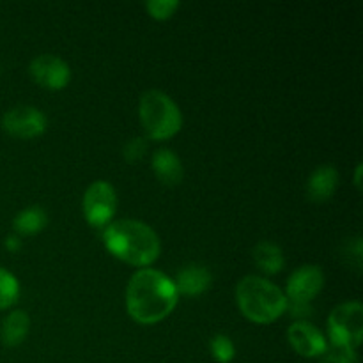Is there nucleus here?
<instances>
[{
	"instance_id": "obj_1",
	"label": "nucleus",
	"mask_w": 363,
	"mask_h": 363,
	"mask_svg": "<svg viewBox=\"0 0 363 363\" xmlns=\"http://www.w3.org/2000/svg\"><path fill=\"white\" fill-rule=\"evenodd\" d=\"M179 301L174 280L155 268H142L131 275L126 287V311L138 325H156L169 318Z\"/></svg>"
},
{
	"instance_id": "obj_2",
	"label": "nucleus",
	"mask_w": 363,
	"mask_h": 363,
	"mask_svg": "<svg viewBox=\"0 0 363 363\" xmlns=\"http://www.w3.org/2000/svg\"><path fill=\"white\" fill-rule=\"evenodd\" d=\"M103 243L113 257L140 269L151 268L162 252V241L156 230L133 218L108 223L103 230Z\"/></svg>"
},
{
	"instance_id": "obj_3",
	"label": "nucleus",
	"mask_w": 363,
	"mask_h": 363,
	"mask_svg": "<svg viewBox=\"0 0 363 363\" xmlns=\"http://www.w3.org/2000/svg\"><path fill=\"white\" fill-rule=\"evenodd\" d=\"M236 303L241 314L257 325H272L287 312L284 291L259 275H247L238 282Z\"/></svg>"
},
{
	"instance_id": "obj_4",
	"label": "nucleus",
	"mask_w": 363,
	"mask_h": 363,
	"mask_svg": "<svg viewBox=\"0 0 363 363\" xmlns=\"http://www.w3.org/2000/svg\"><path fill=\"white\" fill-rule=\"evenodd\" d=\"M138 119L149 138L167 140L183 128V113L177 103L158 89H149L138 101Z\"/></svg>"
},
{
	"instance_id": "obj_5",
	"label": "nucleus",
	"mask_w": 363,
	"mask_h": 363,
	"mask_svg": "<svg viewBox=\"0 0 363 363\" xmlns=\"http://www.w3.org/2000/svg\"><path fill=\"white\" fill-rule=\"evenodd\" d=\"M363 339V305L346 301L332 311L328 318V347L358 351Z\"/></svg>"
},
{
	"instance_id": "obj_6",
	"label": "nucleus",
	"mask_w": 363,
	"mask_h": 363,
	"mask_svg": "<svg viewBox=\"0 0 363 363\" xmlns=\"http://www.w3.org/2000/svg\"><path fill=\"white\" fill-rule=\"evenodd\" d=\"M82 209L89 225L103 229L112 223L117 211V191L112 183L98 179L89 184L82 199Z\"/></svg>"
},
{
	"instance_id": "obj_7",
	"label": "nucleus",
	"mask_w": 363,
	"mask_h": 363,
	"mask_svg": "<svg viewBox=\"0 0 363 363\" xmlns=\"http://www.w3.org/2000/svg\"><path fill=\"white\" fill-rule=\"evenodd\" d=\"M48 126L45 112L30 105H20L7 110L2 117V130L14 138H30L41 137Z\"/></svg>"
},
{
	"instance_id": "obj_8",
	"label": "nucleus",
	"mask_w": 363,
	"mask_h": 363,
	"mask_svg": "<svg viewBox=\"0 0 363 363\" xmlns=\"http://www.w3.org/2000/svg\"><path fill=\"white\" fill-rule=\"evenodd\" d=\"M30 78L38 85L48 91H62L71 82V67L69 64L59 55L52 53H43L34 57L28 66Z\"/></svg>"
},
{
	"instance_id": "obj_9",
	"label": "nucleus",
	"mask_w": 363,
	"mask_h": 363,
	"mask_svg": "<svg viewBox=\"0 0 363 363\" xmlns=\"http://www.w3.org/2000/svg\"><path fill=\"white\" fill-rule=\"evenodd\" d=\"M325 272L315 264H303L294 269L287 279V303H312L325 287Z\"/></svg>"
},
{
	"instance_id": "obj_10",
	"label": "nucleus",
	"mask_w": 363,
	"mask_h": 363,
	"mask_svg": "<svg viewBox=\"0 0 363 363\" xmlns=\"http://www.w3.org/2000/svg\"><path fill=\"white\" fill-rule=\"evenodd\" d=\"M291 347L303 358H321L328 351V340L321 330L308 321H296L287 330Z\"/></svg>"
},
{
	"instance_id": "obj_11",
	"label": "nucleus",
	"mask_w": 363,
	"mask_h": 363,
	"mask_svg": "<svg viewBox=\"0 0 363 363\" xmlns=\"http://www.w3.org/2000/svg\"><path fill=\"white\" fill-rule=\"evenodd\" d=\"M211 272L201 264L184 266L174 279L177 294H184V296H201L211 287Z\"/></svg>"
},
{
	"instance_id": "obj_12",
	"label": "nucleus",
	"mask_w": 363,
	"mask_h": 363,
	"mask_svg": "<svg viewBox=\"0 0 363 363\" xmlns=\"http://www.w3.org/2000/svg\"><path fill=\"white\" fill-rule=\"evenodd\" d=\"M339 172L333 165H319L307 181V195L314 202H326L339 188Z\"/></svg>"
},
{
	"instance_id": "obj_13",
	"label": "nucleus",
	"mask_w": 363,
	"mask_h": 363,
	"mask_svg": "<svg viewBox=\"0 0 363 363\" xmlns=\"http://www.w3.org/2000/svg\"><path fill=\"white\" fill-rule=\"evenodd\" d=\"M151 167L155 170V176L165 186H176V184L183 181V163H181L179 156L172 149L162 147L155 151L151 158Z\"/></svg>"
},
{
	"instance_id": "obj_14",
	"label": "nucleus",
	"mask_w": 363,
	"mask_h": 363,
	"mask_svg": "<svg viewBox=\"0 0 363 363\" xmlns=\"http://www.w3.org/2000/svg\"><path fill=\"white\" fill-rule=\"evenodd\" d=\"M30 332V318L25 311H13L6 315L0 326V340L4 346L16 347L25 342Z\"/></svg>"
},
{
	"instance_id": "obj_15",
	"label": "nucleus",
	"mask_w": 363,
	"mask_h": 363,
	"mask_svg": "<svg viewBox=\"0 0 363 363\" xmlns=\"http://www.w3.org/2000/svg\"><path fill=\"white\" fill-rule=\"evenodd\" d=\"M252 257H254L255 266L266 275H277L286 266V255H284L282 248L272 241H261L255 245Z\"/></svg>"
},
{
	"instance_id": "obj_16",
	"label": "nucleus",
	"mask_w": 363,
	"mask_h": 363,
	"mask_svg": "<svg viewBox=\"0 0 363 363\" xmlns=\"http://www.w3.org/2000/svg\"><path fill=\"white\" fill-rule=\"evenodd\" d=\"M48 225V215L41 206L25 208L14 216L13 229L16 236H35Z\"/></svg>"
},
{
	"instance_id": "obj_17",
	"label": "nucleus",
	"mask_w": 363,
	"mask_h": 363,
	"mask_svg": "<svg viewBox=\"0 0 363 363\" xmlns=\"http://www.w3.org/2000/svg\"><path fill=\"white\" fill-rule=\"evenodd\" d=\"M20 296V282L9 269L0 266V311L13 307Z\"/></svg>"
},
{
	"instance_id": "obj_18",
	"label": "nucleus",
	"mask_w": 363,
	"mask_h": 363,
	"mask_svg": "<svg viewBox=\"0 0 363 363\" xmlns=\"http://www.w3.org/2000/svg\"><path fill=\"white\" fill-rule=\"evenodd\" d=\"M209 351L218 363H230L236 357V346H234L233 339L225 333H216L215 337H211Z\"/></svg>"
},
{
	"instance_id": "obj_19",
	"label": "nucleus",
	"mask_w": 363,
	"mask_h": 363,
	"mask_svg": "<svg viewBox=\"0 0 363 363\" xmlns=\"http://www.w3.org/2000/svg\"><path fill=\"white\" fill-rule=\"evenodd\" d=\"M176 9H179V2L177 0H147L145 2L147 14L158 21H165L169 18H172Z\"/></svg>"
},
{
	"instance_id": "obj_20",
	"label": "nucleus",
	"mask_w": 363,
	"mask_h": 363,
	"mask_svg": "<svg viewBox=\"0 0 363 363\" xmlns=\"http://www.w3.org/2000/svg\"><path fill=\"white\" fill-rule=\"evenodd\" d=\"M145 151H147V140L145 138H131V140H128L126 144H124L123 147V156L126 162L130 163H135V162H140L142 158H144Z\"/></svg>"
},
{
	"instance_id": "obj_21",
	"label": "nucleus",
	"mask_w": 363,
	"mask_h": 363,
	"mask_svg": "<svg viewBox=\"0 0 363 363\" xmlns=\"http://www.w3.org/2000/svg\"><path fill=\"white\" fill-rule=\"evenodd\" d=\"M347 254L350 257V264H353L354 268H360L362 266V238H353V240H347Z\"/></svg>"
},
{
	"instance_id": "obj_22",
	"label": "nucleus",
	"mask_w": 363,
	"mask_h": 363,
	"mask_svg": "<svg viewBox=\"0 0 363 363\" xmlns=\"http://www.w3.org/2000/svg\"><path fill=\"white\" fill-rule=\"evenodd\" d=\"M6 248L9 252H18L21 248V238L13 234V236L6 238Z\"/></svg>"
},
{
	"instance_id": "obj_23",
	"label": "nucleus",
	"mask_w": 363,
	"mask_h": 363,
	"mask_svg": "<svg viewBox=\"0 0 363 363\" xmlns=\"http://www.w3.org/2000/svg\"><path fill=\"white\" fill-rule=\"evenodd\" d=\"M360 176H362V163H358L357 169H354V186L360 190L362 184H360Z\"/></svg>"
},
{
	"instance_id": "obj_24",
	"label": "nucleus",
	"mask_w": 363,
	"mask_h": 363,
	"mask_svg": "<svg viewBox=\"0 0 363 363\" xmlns=\"http://www.w3.org/2000/svg\"><path fill=\"white\" fill-rule=\"evenodd\" d=\"M318 363H337V362L333 360V358H330L328 354H325V357H321V360H319Z\"/></svg>"
},
{
	"instance_id": "obj_25",
	"label": "nucleus",
	"mask_w": 363,
	"mask_h": 363,
	"mask_svg": "<svg viewBox=\"0 0 363 363\" xmlns=\"http://www.w3.org/2000/svg\"><path fill=\"white\" fill-rule=\"evenodd\" d=\"M0 74H2V67H0Z\"/></svg>"
}]
</instances>
